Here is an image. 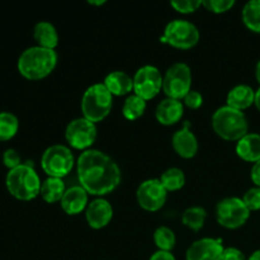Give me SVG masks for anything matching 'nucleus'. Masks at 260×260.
I'll use <instances>...</instances> for the list:
<instances>
[{
  "mask_svg": "<svg viewBox=\"0 0 260 260\" xmlns=\"http://www.w3.org/2000/svg\"><path fill=\"white\" fill-rule=\"evenodd\" d=\"M76 172L81 187L95 197H103L116 190L122 180L118 164L96 149L81 152L76 161Z\"/></svg>",
  "mask_w": 260,
  "mask_h": 260,
  "instance_id": "1",
  "label": "nucleus"
},
{
  "mask_svg": "<svg viewBox=\"0 0 260 260\" xmlns=\"http://www.w3.org/2000/svg\"><path fill=\"white\" fill-rule=\"evenodd\" d=\"M58 56L55 50L32 46L20 53L17 68L20 75L28 80L45 79L55 70Z\"/></svg>",
  "mask_w": 260,
  "mask_h": 260,
  "instance_id": "2",
  "label": "nucleus"
},
{
  "mask_svg": "<svg viewBox=\"0 0 260 260\" xmlns=\"http://www.w3.org/2000/svg\"><path fill=\"white\" fill-rule=\"evenodd\" d=\"M41 184L37 172L30 161L9 170L5 177V185L10 194L19 201H32L40 196Z\"/></svg>",
  "mask_w": 260,
  "mask_h": 260,
  "instance_id": "3",
  "label": "nucleus"
},
{
  "mask_svg": "<svg viewBox=\"0 0 260 260\" xmlns=\"http://www.w3.org/2000/svg\"><path fill=\"white\" fill-rule=\"evenodd\" d=\"M213 131L226 141L238 142L249 134V122L243 111L222 106L215 111L211 118Z\"/></svg>",
  "mask_w": 260,
  "mask_h": 260,
  "instance_id": "4",
  "label": "nucleus"
},
{
  "mask_svg": "<svg viewBox=\"0 0 260 260\" xmlns=\"http://www.w3.org/2000/svg\"><path fill=\"white\" fill-rule=\"evenodd\" d=\"M113 106V95L103 83H95L86 88L81 98L84 118L98 123L109 116Z\"/></svg>",
  "mask_w": 260,
  "mask_h": 260,
  "instance_id": "5",
  "label": "nucleus"
},
{
  "mask_svg": "<svg viewBox=\"0 0 260 260\" xmlns=\"http://www.w3.org/2000/svg\"><path fill=\"white\" fill-rule=\"evenodd\" d=\"M75 165L73 151L69 146L61 144L51 145L43 151L41 157V168L52 178H61L69 174Z\"/></svg>",
  "mask_w": 260,
  "mask_h": 260,
  "instance_id": "6",
  "label": "nucleus"
},
{
  "mask_svg": "<svg viewBox=\"0 0 260 260\" xmlns=\"http://www.w3.org/2000/svg\"><path fill=\"white\" fill-rule=\"evenodd\" d=\"M200 37V29L194 23L185 19H174L165 25L160 42L174 48L188 50L197 45Z\"/></svg>",
  "mask_w": 260,
  "mask_h": 260,
  "instance_id": "7",
  "label": "nucleus"
},
{
  "mask_svg": "<svg viewBox=\"0 0 260 260\" xmlns=\"http://www.w3.org/2000/svg\"><path fill=\"white\" fill-rule=\"evenodd\" d=\"M192 70L185 62H175L165 71L162 91L167 98L182 101L192 90Z\"/></svg>",
  "mask_w": 260,
  "mask_h": 260,
  "instance_id": "8",
  "label": "nucleus"
},
{
  "mask_svg": "<svg viewBox=\"0 0 260 260\" xmlns=\"http://www.w3.org/2000/svg\"><path fill=\"white\" fill-rule=\"evenodd\" d=\"M250 217V211L243 198L226 197L216 205V220L222 228L239 229L245 225Z\"/></svg>",
  "mask_w": 260,
  "mask_h": 260,
  "instance_id": "9",
  "label": "nucleus"
},
{
  "mask_svg": "<svg viewBox=\"0 0 260 260\" xmlns=\"http://www.w3.org/2000/svg\"><path fill=\"white\" fill-rule=\"evenodd\" d=\"M98 136L96 123H93L84 117L74 118L65 128V140L73 149L85 150L91 149Z\"/></svg>",
  "mask_w": 260,
  "mask_h": 260,
  "instance_id": "10",
  "label": "nucleus"
},
{
  "mask_svg": "<svg viewBox=\"0 0 260 260\" xmlns=\"http://www.w3.org/2000/svg\"><path fill=\"white\" fill-rule=\"evenodd\" d=\"M134 91L136 95L141 96L145 101L154 99L162 90V79L159 69L154 65H144L135 73Z\"/></svg>",
  "mask_w": 260,
  "mask_h": 260,
  "instance_id": "11",
  "label": "nucleus"
},
{
  "mask_svg": "<svg viewBox=\"0 0 260 260\" xmlns=\"http://www.w3.org/2000/svg\"><path fill=\"white\" fill-rule=\"evenodd\" d=\"M137 203L141 208L149 212H156L164 207L168 200V190L161 184L160 179H146L137 187Z\"/></svg>",
  "mask_w": 260,
  "mask_h": 260,
  "instance_id": "12",
  "label": "nucleus"
},
{
  "mask_svg": "<svg viewBox=\"0 0 260 260\" xmlns=\"http://www.w3.org/2000/svg\"><path fill=\"white\" fill-rule=\"evenodd\" d=\"M223 251L222 239L202 238L187 249L185 260H222Z\"/></svg>",
  "mask_w": 260,
  "mask_h": 260,
  "instance_id": "13",
  "label": "nucleus"
},
{
  "mask_svg": "<svg viewBox=\"0 0 260 260\" xmlns=\"http://www.w3.org/2000/svg\"><path fill=\"white\" fill-rule=\"evenodd\" d=\"M172 146L183 159H192L198 152V139L190 128V122L185 121L182 128L172 136Z\"/></svg>",
  "mask_w": 260,
  "mask_h": 260,
  "instance_id": "14",
  "label": "nucleus"
},
{
  "mask_svg": "<svg viewBox=\"0 0 260 260\" xmlns=\"http://www.w3.org/2000/svg\"><path fill=\"white\" fill-rule=\"evenodd\" d=\"M85 218L91 229L101 230L108 226V223L113 218V207L103 197H98L89 202L85 210Z\"/></svg>",
  "mask_w": 260,
  "mask_h": 260,
  "instance_id": "15",
  "label": "nucleus"
},
{
  "mask_svg": "<svg viewBox=\"0 0 260 260\" xmlns=\"http://www.w3.org/2000/svg\"><path fill=\"white\" fill-rule=\"evenodd\" d=\"M61 208L69 216H76L86 210L89 205V193L81 185L68 188L60 201Z\"/></svg>",
  "mask_w": 260,
  "mask_h": 260,
  "instance_id": "16",
  "label": "nucleus"
},
{
  "mask_svg": "<svg viewBox=\"0 0 260 260\" xmlns=\"http://www.w3.org/2000/svg\"><path fill=\"white\" fill-rule=\"evenodd\" d=\"M184 114V104L182 101L165 98L160 102L155 109L156 121L162 126H173L182 119Z\"/></svg>",
  "mask_w": 260,
  "mask_h": 260,
  "instance_id": "17",
  "label": "nucleus"
},
{
  "mask_svg": "<svg viewBox=\"0 0 260 260\" xmlns=\"http://www.w3.org/2000/svg\"><path fill=\"white\" fill-rule=\"evenodd\" d=\"M103 84L111 91L112 95H128L131 91H134V78L129 76L126 71H112L104 78Z\"/></svg>",
  "mask_w": 260,
  "mask_h": 260,
  "instance_id": "18",
  "label": "nucleus"
},
{
  "mask_svg": "<svg viewBox=\"0 0 260 260\" xmlns=\"http://www.w3.org/2000/svg\"><path fill=\"white\" fill-rule=\"evenodd\" d=\"M255 102V90L248 84L235 85L226 96V106L235 108L238 111H244L253 106Z\"/></svg>",
  "mask_w": 260,
  "mask_h": 260,
  "instance_id": "19",
  "label": "nucleus"
},
{
  "mask_svg": "<svg viewBox=\"0 0 260 260\" xmlns=\"http://www.w3.org/2000/svg\"><path fill=\"white\" fill-rule=\"evenodd\" d=\"M236 154L239 157L249 162L260 160V135L246 134L236 142Z\"/></svg>",
  "mask_w": 260,
  "mask_h": 260,
  "instance_id": "20",
  "label": "nucleus"
},
{
  "mask_svg": "<svg viewBox=\"0 0 260 260\" xmlns=\"http://www.w3.org/2000/svg\"><path fill=\"white\" fill-rule=\"evenodd\" d=\"M33 38L41 47L56 50L58 45V33L55 25L47 20H41L33 28Z\"/></svg>",
  "mask_w": 260,
  "mask_h": 260,
  "instance_id": "21",
  "label": "nucleus"
},
{
  "mask_svg": "<svg viewBox=\"0 0 260 260\" xmlns=\"http://www.w3.org/2000/svg\"><path fill=\"white\" fill-rule=\"evenodd\" d=\"M66 189L65 183L61 178L47 177L41 184L40 196L47 203H56L62 200Z\"/></svg>",
  "mask_w": 260,
  "mask_h": 260,
  "instance_id": "22",
  "label": "nucleus"
},
{
  "mask_svg": "<svg viewBox=\"0 0 260 260\" xmlns=\"http://www.w3.org/2000/svg\"><path fill=\"white\" fill-rule=\"evenodd\" d=\"M146 101L142 99L141 96L136 95V94H129L123 102L122 106V114L128 121H136L140 117L144 116L145 111H146Z\"/></svg>",
  "mask_w": 260,
  "mask_h": 260,
  "instance_id": "23",
  "label": "nucleus"
},
{
  "mask_svg": "<svg viewBox=\"0 0 260 260\" xmlns=\"http://www.w3.org/2000/svg\"><path fill=\"white\" fill-rule=\"evenodd\" d=\"M206 218H207V211L200 206L188 207L182 213V223L193 231H200L205 226Z\"/></svg>",
  "mask_w": 260,
  "mask_h": 260,
  "instance_id": "24",
  "label": "nucleus"
},
{
  "mask_svg": "<svg viewBox=\"0 0 260 260\" xmlns=\"http://www.w3.org/2000/svg\"><path fill=\"white\" fill-rule=\"evenodd\" d=\"M185 174L179 168H169L160 177V182L168 192H175L185 185Z\"/></svg>",
  "mask_w": 260,
  "mask_h": 260,
  "instance_id": "25",
  "label": "nucleus"
},
{
  "mask_svg": "<svg viewBox=\"0 0 260 260\" xmlns=\"http://www.w3.org/2000/svg\"><path fill=\"white\" fill-rule=\"evenodd\" d=\"M243 22L246 27L255 33H260V0H250L241 12Z\"/></svg>",
  "mask_w": 260,
  "mask_h": 260,
  "instance_id": "26",
  "label": "nucleus"
},
{
  "mask_svg": "<svg viewBox=\"0 0 260 260\" xmlns=\"http://www.w3.org/2000/svg\"><path fill=\"white\" fill-rule=\"evenodd\" d=\"M19 129V119L10 112H0V142L9 141Z\"/></svg>",
  "mask_w": 260,
  "mask_h": 260,
  "instance_id": "27",
  "label": "nucleus"
},
{
  "mask_svg": "<svg viewBox=\"0 0 260 260\" xmlns=\"http://www.w3.org/2000/svg\"><path fill=\"white\" fill-rule=\"evenodd\" d=\"M154 243L157 250L172 251L177 244V236L174 231L168 226H159L154 231Z\"/></svg>",
  "mask_w": 260,
  "mask_h": 260,
  "instance_id": "28",
  "label": "nucleus"
},
{
  "mask_svg": "<svg viewBox=\"0 0 260 260\" xmlns=\"http://www.w3.org/2000/svg\"><path fill=\"white\" fill-rule=\"evenodd\" d=\"M203 0H173L170 2L173 9L177 10L182 14H189L198 10V8L202 7Z\"/></svg>",
  "mask_w": 260,
  "mask_h": 260,
  "instance_id": "29",
  "label": "nucleus"
},
{
  "mask_svg": "<svg viewBox=\"0 0 260 260\" xmlns=\"http://www.w3.org/2000/svg\"><path fill=\"white\" fill-rule=\"evenodd\" d=\"M235 5L234 0H203L202 7H205L208 12L221 14L230 10Z\"/></svg>",
  "mask_w": 260,
  "mask_h": 260,
  "instance_id": "30",
  "label": "nucleus"
},
{
  "mask_svg": "<svg viewBox=\"0 0 260 260\" xmlns=\"http://www.w3.org/2000/svg\"><path fill=\"white\" fill-rule=\"evenodd\" d=\"M243 201L249 208V211H259L260 210V188L253 187L246 190L243 196Z\"/></svg>",
  "mask_w": 260,
  "mask_h": 260,
  "instance_id": "31",
  "label": "nucleus"
},
{
  "mask_svg": "<svg viewBox=\"0 0 260 260\" xmlns=\"http://www.w3.org/2000/svg\"><path fill=\"white\" fill-rule=\"evenodd\" d=\"M3 164L8 168L9 170L14 169V168L22 165V157H20L19 152L14 149H7L3 154Z\"/></svg>",
  "mask_w": 260,
  "mask_h": 260,
  "instance_id": "32",
  "label": "nucleus"
},
{
  "mask_svg": "<svg viewBox=\"0 0 260 260\" xmlns=\"http://www.w3.org/2000/svg\"><path fill=\"white\" fill-rule=\"evenodd\" d=\"M183 104L189 109H198L203 104V95L197 90H190L187 95L183 98Z\"/></svg>",
  "mask_w": 260,
  "mask_h": 260,
  "instance_id": "33",
  "label": "nucleus"
},
{
  "mask_svg": "<svg viewBox=\"0 0 260 260\" xmlns=\"http://www.w3.org/2000/svg\"><path fill=\"white\" fill-rule=\"evenodd\" d=\"M222 260H248V258L240 249L230 246V248H225Z\"/></svg>",
  "mask_w": 260,
  "mask_h": 260,
  "instance_id": "34",
  "label": "nucleus"
},
{
  "mask_svg": "<svg viewBox=\"0 0 260 260\" xmlns=\"http://www.w3.org/2000/svg\"><path fill=\"white\" fill-rule=\"evenodd\" d=\"M149 260H177V259H175V256L173 255L172 251L157 250L150 256Z\"/></svg>",
  "mask_w": 260,
  "mask_h": 260,
  "instance_id": "35",
  "label": "nucleus"
},
{
  "mask_svg": "<svg viewBox=\"0 0 260 260\" xmlns=\"http://www.w3.org/2000/svg\"><path fill=\"white\" fill-rule=\"evenodd\" d=\"M250 177H251V180H253L254 184H255L256 187L260 188V160L259 161L254 162L253 168H251Z\"/></svg>",
  "mask_w": 260,
  "mask_h": 260,
  "instance_id": "36",
  "label": "nucleus"
},
{
  "mask_svg": "<svg viewBox=\"0 0 260 260\" xmlns=\"http://www.w3.org/2000/svg\"><path fill=\"white\" fill-rule=\"evenodd\" d=\"M254 104H255V107L260 112V88L258 90H255V102H254Z\"/></svg>",
  "mask_w": 260,
  "mask_h": 260,
  "instance_id": "37",
  "label": "nucleus"
},
{
  "mask_svg": "<svg viewBox=\"0 0 260 260\" xmlns=\"http://www.w3.org/2000/svg\"><path fill=\"white\" fill-rule=\"evenodd\" d=\"M248 260H260V249L259 250H255L250 256H249Z\"/></svg>",
  "mask_w": 260,
  "mask_h": 260,
  "instance_id": "38",
  "label": "nucleus"
},
{
  "mask_svg": "<svg viewBox=\"0 0 260 260\" xmlns=\"http://www.w3.org/2000/svg\"><path fill=\"white\" fill-rule=\"evenodd\" d=\"M106 3V0H88V4L90 5H103Z\"/></svg>",
  "mask_w": 260,
  "mask_h": 260,
  "instance_id": "39",
  "label": "nucleus"
},
{
  "mask_svg": "<svg viewBox=\"0 0 260 260\" xmlns=\"http://www.w3.org/2000/svg\"><path fill=\"white\" fill-rule=\"evenodd\" d=\"M255 78L256 80H258V83L260 84V60L256 62V66H255Z\"/></svg>",
  "mask_w": 260,
  "mask_h": 260,
  "instance_id": "40",
  "label": "nucleus"
}]
</instances>
